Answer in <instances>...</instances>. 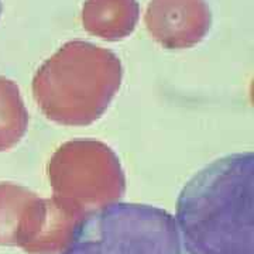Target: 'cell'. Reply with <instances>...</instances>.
Segmentation results:
<instances>
[{
	"instance_id": "cell-1",
	"label": "cell",
	"mask_w": 254,
	"mask_h": 254,
	"mask_svg": "<svg viewBox=\"0 0 254 254\" xmlns=\"http://www.w3.org/2000/svg\"><path fill=\"white\" fill-rule=\"evenodd\" d=\"M175 220L192 254H253V154L229 155L196 174Z\"/></svg>"
},
{
	"instance_id": "cell-2",
	"label": "cell",
	"mask_w": 254,
	"mask_h": 254,
	"mask_svg": "<svg viewBox=\"0 0 254 254\" xmlns=\"http://www.w3.org/2000/svg\"><path fill=\"white\" fill-rule=\"evenodd\" d=\"M63 254H192L178 223L163 209L112 203L75 229Z\"/></svg>"
},
{
	"instance_id": "cell-4",
	"label": "cell",
	"mask_w": 254,
	"mask_h": 254,
	"mask_svg": "<svg viewBox=\"0 0 254 254\" xmlns=\"http://www.w3.org/2000/svg\"><path fill=\"white\" fill-rule=\"evenodd\" d=\"M137 11L134 0H88L83 20L92 33L106 38H119L133 30Z\"/></svg>"
},
{
	"instance_id": "cell-3",
	"label": "cell",
	"mask_w": 254,
	"mask_h": 254,
	"mask_svg": "<svg viewBox=\"0 0 254 254\" xmlns=\"http://www.w3.org/2000/svg\"><path fill=\"white\" fill-rule=\"evenodd\" d=\"M147 23L164 44L184 47L205 34L209 11L203 0H154L147 14Z\"/></svg>"
},
{
	"instance_id": "cell-5",
	"label": "cell",
	"mask_w": 254,
	"mask_h": 254,
	"mask_svg": "<svg viewBox=\"0 0 254 254\" xmlns=\"http://www.w3.org/2000/svg\"><path fill=\"white\" fill-rule=\"evenodd\" d=\"M1 11H3V4H1V0H0V17H1Z\"/></svg>"
}]
</instances>
